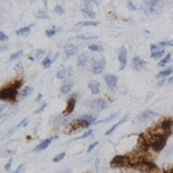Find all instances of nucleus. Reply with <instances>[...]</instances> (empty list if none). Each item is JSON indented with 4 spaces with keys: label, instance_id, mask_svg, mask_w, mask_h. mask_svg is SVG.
<instances>
[{
    "label": "nucleus",
    "instance_id": "c756f323",
    "mask_svg": "<svg viewBox=\"0 0 173 173\" xmlns=\"http://www.w3.org/2000/svg\"><path fill=\"white\" fill-rule=\"evenodd\" d=\"M117 115L118 114H114V115H111V116H109L108 118H106V119H103V120H100V121H95V125H98V123H101V122H108V121H110V120H113L114 118H116Z\"/></svg>",
    "mask_w": 173,
    "mask_h": 173
},
{
    "label": "nucleus",
    "instance_id": "f8f14e48",
    "mask_svg": "<svg viewBox=\"0 0 173 173\" xmlns=\"http://www.w3.org/2000/svg\"><path fill=\"white\" fill-rule=\"evenodd\" d=\"M146 65H147V63H146L145 61L142 60L140 56L133 57V67H134L136 70H141V69L144 68Z\"/></svg>",
    "mask_w": 173,
    "mask_h": 173
},
{
    "label": "nucleus",
    "instance_id": "f03ea898",
    "mask_svg": "<svg viewBox=\"0 0 173 173\" xmlns=\"http://www.w3.org/2000/svg\"><path fill=\"white\" fill-rule=\"evenodd\" d=\"M134 168H136V169H138L140 171H142V172H151L153 170H155V169H157V166L154 164V162H151V161L147 160V159H142L138 164H136L135 166H134Z\"/></svg>",
    "mask_w": 173,
    "mask_h": 173
},
{
    "label": "nucleus",
    "instance_id": "2eb2a0df",
    "mask_svg": "<svg viewBox=\"0 0 173 173\" xmlns=\"http://www.w3.org/2000/svg\"><path fill=\"white\" fill-rule=\"evenodd\" d=\"M93 104H94L93 107L98 110H103V109H105V108H107V103L104 101V100H102V98L95 100V101L93 102Z\"/></svg>",
    "mask_w": 173,
    "mask_h": 173
},
{
    "label": "nucleus",
    "instance_id": "bb28decb",
    "mask_svg": "<svg viewBox=\"0 0 173 173\" xmlns=\"http://www.w3.org/2000/svg\"><path fill=\"white\" fill-rule=\"evenodd\" d=\"M53 63V60H51L50 57H46L43 61H42V66L48 68V67L51 66V64Z\"/></svg>",
    "mask_w": 173,
    "mask_h": 173
},
{
    "label": "nucleus",
    "instance_id": "ea45409f",
    "mask_svg": "<svg viewBox=\"0 0 173 173\" xmlns=\"http://www.w3.org/2000/svg\"><path fill=\"white\" fill-rule=\"evenodd\" d=\"M47 106H48V104H46V103H44L43 105H42V106H40V107H39V108H38L37 110H35V114H40L41 111H42V110H43L44 108H46V107H47Z\"/></svg>",
    "mask_w": 173,
    "mask_h": 173
},
{
    "label": "nucleus",
    "instance_id": "dca6fc26",
    "mask_svg": "<svg viewBox=\"0 0 173 173\" xmlns=\"http://www.w3.org/2000/svg\"><path fill=\"white\" fill-rule=\"evenodd\" d=\"M127 120H128V116H125L122 118V119L120 120L119 122L118 123H116V125H114L113 127H111V128H110L109 130H108V131H107L106 133H105V134H106V135H109V134H111V133L114 132V131H115V129H117V128H118V127L120 126V125H122V123H125L127 121Z\"/></svg>",
    "mask_w": 173,
    "mask_h": 173
},
{
    "label": "nucleus",
    "instance_id": "09e8293b",
    "mask_svg": "<svg viewBox=\"0 0 173 173\" xmlns=\"http://www.w3.org/2000/svg\"><path fill=\"white\" fill-rule=\"evenodd\" d=\"M22 169H23V164H21V166H20V167L17 168V169H16L15 171H13L12 173H20V172H21V170H22Z\"/></svg>",
    "mask_w": 173,
    "mask_h": 173
},
{
    "label": "nucleus",
    "instance_id": "f3484780",
    "mask_svg": "<svg viewBox=\"0 0 173 173\" xmlns=\"http://www.w3.org/2000/svg\"><path fill=\"white\" fill-rule=\"evenodd\" d=\"M70 75H72V72H70V70H68V69H61L60 72L56 74V78L65 79V78H68Z\"/></svg>",
    "mask_w": 173,
    "mask_h": 173
},
{
    "label": "nucleus",
    "instance_id": "58836bf2",
    "mask_svg": "<svg viewBox=\"0 0 173 173\" xmlns=\"http://www.w3.org/2000/svg\"><path fill=\"white\" fill-rule=\"evenodd\" d=\"M44 52H46L44 50H38L36 55H35V59H39V57H41L44 54Z\"/></svg>",
    "mask_w": 173,
    "mask_h": 173
},
{
    "label": "nucleus",
    "instance_id": "7c9ffc66",
    "mask_svg": "<svg viewBox=\"0 0 173 173\" xmlns=\"http://www.w3.org/2000/svg\"><path fill=\"white\" fill-rule=\"evenodd\" d=\"M22 54H23V51H19V52H15V53H13L11 56H10V61H15L17 60L19 57L22 56Z\"/></svg>",
    "mask_w": 173,
    "mask_h": 173
},
{
    "label": "nucleus",
    "instance_id": "603ef678",
    "mask_svg": "<svg viewBox=\"0 0 173 173\" xmlns=\"http://www.w3.org/2000/svg\"><path fill=\"white\" fill-rule=\"evenodd\" d=\"M164 83V79H162V80H161L160 82H159V85H162Z\"/></svg>",
    "mask_w": 173,
    "mask_h": 173
},
{
    "label": "nucleus",
    "instance_id": "39448f33",
    "mask_svg": "<svg viewBox=\"0 0 173 173\" xmlns=\"http://www.w3.org/2000/svg\"><path fill=\"white\" fill-rule=\"evenodd\" d=\"M151 59H154V60H158V59H160L164 53V49H161L160 46L159 44H151Z\"/></svg>",
    "mask_w": 173,
    "mask_h": 173
},
{
    "label": "nucleus",
    "instance_id": "de8ad7c7",
    "mask_svg": "<svg viewBox=\"0 0 173 173\" xmlns=\"http://www.w3.org/2000/svg\"><path fill=\"white\" fill-rule=\"evenodd\" d=\"M11 164H12V159H10L9 162L7 164V166H6V170H7V171H8V170L10 169V168H11Z\"/></svg>",
    "mask_w": 173,
    "mask_h": 173
},
{
    "label": "nucleus",
    "instance_id": "c85d7f7f",
    "mask_svg": "<svg viewBox=\"0 0 173 173\" xmlns=\"http://www.w3.org/2000/svg\"><path fill=\"white\" fill-rule=\"evenodd\" d=\"M81 118L87 120V121H89L90 123H95V118L93 116H91V115H83Z\"/></svg>",
    "mask_w": 173,
    "mask_h": 173
},
{
    "label": "nucleus",
    "instance_id": "f704fd0d",
    "mask_svg": "<svg viewBox=\"0 0 173 173\" xmlns=\"http://www.w3.org/2000/svg\"><path fill=\"white\" fill-rule=\"evenodd\" d=\"M55 34H56V29L54 28V27L52 29H48V30H46V35H47L48 37H53Z\"/></svg>",
    "mask_w": 173,
    "mask_h": 173
},
{
    "label": "nucleus",
    "instance_id": "0eeeda50",
    "mask_svg": "<svg viewBox=\"0 0 173 173\" xmlns=\"http://www.w3.org/2000/svg\"><path fill=\"white\" fill-rule=\"evenodd\" d=\"M105 67V60L94 61L91 66V70L93 74H101Z\"/></svg>",
    "mask_w": 173,
    "mask_h": 173
},
{
    "label": "nucleus",
    "instance_id": "f257e3e1",
    "mask_svg": "<svg viewBox=\"0 0 173 173\" xmlns=\"http://www.w3.org/2000/svg\"><path fill=\"white\" fill-rule=\"evenodd\" d=\"M16 95H17V90H14L10 87H6L0 91V98L3 101H14Z\"/></svg>",
    "mask_w": 173,
    "mask_h": 173
},
{
    "label": "nucleus",
    "instance_id": "9b49d317",
    "mask_svg": "<svg viewBox=\"0 0 173 173\" xmlns=\"http://www.w3.org/2000/svg\"><path fill=\"white\" fill-rule=\"evenodd\" d=\"M105 82H106V85L109 87V89H114L117 85L118 78L114 75H106L105 76Z\"/></svg>",
    "mask_w": 173,
    "mask_h": 173
},
{
    "label": "nucleus",
    "instance_id": "8fccbe9b",
    "mask_svg": "<svg viewBox=\"0 0 173 173\" xmlns=\"http://www.w3.org/2000/svg\"><path fill=\"white\" fill-rule=\"evenodd\" d=\"M164 173H173V167L169 168V169H167V170H164Z\"/></svg>",
    "mask_w": 173,
    "mask_h": 173
},
{
    "label": "nucleus",
    "instance_id": "72a5a7b5",
    "mask_svg": "<svg viewBox=\"0 0 173 173\" xmlns=\"http://www.w3.org/2000/svg\"><path fill=\"white\" fill-rule=\"evenodd\" d=\"M159 46L160 47H173V42L172 41H160Z\"/></svg>",
    "mask_w": 173,
    "mask_h": 173
},
{
    "label": "nucleus",
    "instance_id": "7ed1b4c3",
    "mask_svg": "<svg viewBox=\"0 0 173 173\" xmlns=\"http://www.w3.org/2000/svg\"><path fill=\"white\" fill-rule=\"evenodd\" d=\"M130 159L128 156H123V155H117L113 158V160L110 161V167L118 168L123 167V166H129Z\"/></svg>",
    "mask_w": 173,
    "mask_h": 173
},
{
    "label": "nucleus",
    "instance_id": "473e14b6",
    "mask_svg": "<svg viewBox=\"0 0 173 173\" xmlns=\"http://www.w3.org/2000/svg\"><path fill=\"white\" fill-rule=\"evenodd\" d=\"M54 11H55L57 14H64V13H65V10H64L63 7L60 6V4L55 6V8H54Z\"/></svg>",
    "mask_w": 173,
    "mask_h": 173
},
{
    "label": "nucleus",
    "instance_id": "4468645a",
    "mask_svg": "<svg viewBox=\"0 0 173 173\" xmlns=\"http://www.w3.org/2000/svg\"><path fill=\"white\" fill-rule=\"evenodd\" d=\"M89 89H90V91L92 92V94H98L100 93V87H101V85H100V82L98 81H95V80H93V81H90L88 85Z\"/></svg>",
    "mask_w": 173,
    "mask_h": 173
},
{
    "label": "nucleus",
    "instance_id": "423d86ee",
    "mask_svg": "<svg viewBox=\"0 0 173 173\" xmlns=\"http://www.w3.org/2000/svg\"><path fill=\"white\" fill-rule=\"evenodd\" d=\"M118 61L120 63V70H123L127 66V49L122 47L118 53Z\"/></svg>",
    "mask_w": 173,
    "mask_h": 173
},
{
    "label": "nucleus",
    "instance_id": "aec40b11",
    "mask_svg": "<svg viewBox=\"0 0 173 173\" xmlns=\"http://www.w3.org/2000/svg\"><path fill=\"white\" fill-rule=\"evenodd\" d=\"M170 61H171V54L169 53V54H167V55L164 56V59H162V60H161L160 62L158 63V66H159V67H164L168 63H169V62H170Z\"/></svg>",
    "mask_w": 173,
    "mask_h": 173
},
{
    "label": "nucleus",
    "instance_id": "c03bdc74",
    "mask_svg": "<svg viewBox=\"0 0 173 173\" xmlns=\"http://www.w3.org/2000/svg\"><path fill=\"white\" fill-rule=\"evenodd\" d=\"M7 39H8V37H7L6 35H4V33L0 32V41H6Z\"/></svg>",
    "mask_w": 173,
    "mask_h": 173
},
{
    "label": "nucleus",
    "instance_id": "a18cd8bd",
    "mask_svg": "<svg viewBox=\"0 0 173 173\" xmlns=\"http://www.w3.org/2000/svg\"><path fill=\"white\" fill-rule=\"evenodd\" d=\"M27 122H28V120H27V119H24V120H22V122L20 123V125L17 127H19V128H21V127H25L26 125H27Z\"/></svg>",
    "mask_w": 173,
    "mask_h": 173
},
{
    "label": "nucleus",
    "instance_id": "6ab92c4d",
    "mask_svg": "<svg viewBox=\"0 0 173 173\" xmlns=\"http://www.w3.org/2000/svg\"><path fill=\"white\" fill-rule=\"evenodd\" d=\"M72 85V82H66V83H64V85L61 87V93H62V94H67V93L70 91Z\"/></svg>",
    "mask_w": 173,
    "mask_h": 173
},
{
    "label": "nucleus",
    "instance_id": "a878e982",
    "mask_svg": "<svg viewBox=\"0 0 173 173\" xmlns=\"http://www.w3.org/2000/svg\"><path fill=\"white\" fill-rule=\"evenodd\" d=\"M22 85H23V81H22V80H15V81L13 82V83L9 85L8 87H10V88L14 89V90H19L20 87H22Z\"/></svg>",
    "mask_w": 173,
    "mask_h": 173
},
{
    "label": "nucleus",
    "instance_id": "6e6552de",
    "mask_svg": "<svg viewBox=\"0 0 173 173\" xmlns=\"http://www.w3.org/2000/svg\"><path fill=\"white\" fill-rule=\"evenodd\" d=\"M173 126V119L172 118H167V119L162 120V122L160 125V129L164 131V133H168L171 134V128Z\"/></svg>",
    "mask_w": 173,
    "mask_h": 173
},
{
    "label": "nucleus",
    "instance_id": "4be33fe9",
    "mask_svg": "<svg viewBox=\"0 0 173 173\" xmlns=\"http://www.w3.org/2000/svg\"><path fill=\"white\" fill-rule=\"evenodd\" d=\"M30 27H32V25L26 26V27H23V28L19 29V30H16V35H19V36H25V35H27L30 32Z\"/></svg>",
    "mask_w": 173,
    "mask_h": 173
},
{
    "label": "nucleus",
    "instance_id": "9d476101",
    "mask_svg": "<svg viewBox=\"0 0 173 173\" xmlns=\"http://www.w3.org/2000/svg\"><path fill=\"white\" fill-rule=\"evenodd\" d=\"M64 52H65V55L67 57L68 56H72L74 54H76L78 52V47L75 46V44H72V43H68L65 46V49H64Z\"/></svg>",
    "mask_w": 173,
    "mask_h": 173
},
{
    "label": "nucleus",
    "instance_id": "5701e85b",
    "mask_svg": "<svg viewBox=\"0 0 173 173\" xmlns=\"http://www.w3.org/2000/svg\"><path fill=\"white\" fill-rule=\"evenodd\" d=\"M85 64H87V56L85 55H80V56L78 57V62H77V65H78L79 67H85Z\"/></svg>",
    "mask_w": 173,
    "mask_h": 173
},
{
    "label": "nucleus",
    "instance_id": "412c9836",
    "mask_svg": "<svg viewBox=\"0 0 173 173\" xmlns=\"http://www.w3.org/2000/svg\"><path fill=\"white\" fill-rule=\"evenodd\" d=\"M82 12L85 13V14H87L88 16H90V17H94L95 16V12L92 10L91 6L90 7H85V8L82 9Z\"/></svg>",
    "mask_w": 173,
    "mask_h": 173
},
{
    "label": "nucleus",
    "instance_id": "20e7f679",
    "mask_svg": "<svg viewBox=\"0 0 173 173\" xmlns=\"http://www.w3.org/2000/svg\"><path fill=\"white\" fill-rule=\"evenodd\" d=\"M156 116H157V113H155L153 110H145V111H143L141 115H138V116L136 117L134 121H136V122H138V121H140V122H141V121H147V120L154 119Z\"/></svg>",
    "mask_w": 173,
    "mask_h": 173
},
{
    "label": "nucleus",
    "instance_id": "393cba45",
    "mask_svg": "<svg viewBox=\"0 0 173 173\" xmlns=\"http://www.w3.org/2000/svg\"><path fill=\"white\" fill-rule=\"evenodd\" d=\"M89 50L93 51V52H102L103 51V47L98 46V44H89Z\"/></svg>",
    "mask_w": 173,
    "mask_h": 173
},
{
    "label": "nucleus",
    "instance_id": "e433bc0d",
    "mask_svg": "<svg viewBox=\"0 0 173 173\" xmlns=\"http://www.w3.org/2000/svg\"><path fill=\"white\" fill-rule=\"evenodd\" d=\"M145 4H146L148 8H155L156 4H158V1H156V0H154V1H146Z\"/></svg>",
    "mask_w": 173,
    "mask_h": 173
},
{
    "label": "nucleus",
    "instance_id": "b1692460",
    "mask_svg": "<svg viewBox=\"0 0 173 173\" xmlns=\"http://www.w3.org/2000/svg\"><path fill=\"white\" fill-rule=\"evenodd\" d=\"M100 25L98 22H91V21H85V22H79L77 26H98Z\"/></svg>",
    "mask_w": 173,
    "mask_h": 173
},
{
    "label": "nucleus",
    "instance_id": "1a4fd4ad",
    "mask_svg": "<svg viewBox=\"0 0 173 173\" xmlns=\"http://www.w3.org/2000/svg\"><path fill=\"white\" fill-rule=\"evenodd\" d=\"M75 105H76V98H70L67 101V105H66V108L64 110V116H68L69 114H72L75 109Z\"/></svg>",
    "mask_w": 173,
    "mask_h": 173
},
{
    "label": "nucleus",
    "instance_id": "a19ab883",
    "mask_svg": "<svg viewBox=\"0 0 173 173\" xmlns=\"http://www.w3.org/2000/svg\"><path fill=\"white\" fill-rule=\"evenodd\" d=\"M92 134V130H89L88 132H85V133H83L80 138H79V140H81V138H88V136H90Z\"/></svg>",
    "mask_w": 173,
    "mask_h": 173
},
{
    "label": "nucleus",
    "instance_id": "c9c22d12",
    "mask_svg": "<svg viewBox=\"0 0 173 173\" xmlns=\"http://www.w3.org/2000/svg\"><path fill=\"white\" fill-rule=\"evenodd\" d=\"M37 17L38 19H49V15L43 11H39L37 14Z\"/></svg>",
    "mask_w": 173,
    "mask_h": 173
},
{
    "label": "nucleus",
    "instance_id": "49530a36",
    "mask_svg": "<svg viewBox=\"0 0 173 173\" xmlns=\"http://www.w3.org/2000/svg\"><path fill=\"white\" fill-rule=\"evenodd\" d=\"M21 69H23V65H22V63H19L17 65H16L15 67H14V70H21Z\"/></svg>",
    "mask_w": 173,
    "mask_h": 173
},
{
    "label": "nucleus",
    "instance_id": "864d4df0",
    "mask_svg": "<svg viewBox=\"0 0 173 173\" xmlns=\"http://www.w3.org/2000/svg\"><path fill=\"white\" fill-rule=\"evenodd\" d=\"M173 82V77H171V79L169 80V83H172Z\"/></svg>",
    "mask_w": 173,
    "mask_h": 173
},
{
    "label": "nucleus",
    "instance_id": "4c0bfd02",
    "mask_svg": "<svg viewBox=\"0 0 173 173\" xmlns=\"http://www.w3.org/2000/svg\"><path fill=\"white\" fill-rule=\"evenodd\" d=\"M98 142H95V143H93V144H91L90 146H89V148L87 149V153H91L93 149H94L96 146H98Z\"/></svg>",
    "mask_w": 173,
    "mask_h": 173
},
{
    "label": "nucleus",
    "instance_id": "2f4dec72",
    "mask_svg": "<svg viewBox=\"0 0 173 173\" xmlns=\"http://www.w3.org/2000/svg\"><path fill=\"white\" fill-rule=\"evenodd\" d=\"M65 156H66V154H65V153H61V154L57 155L56 157L53 158V161H54V162H60L61 160H63L64 158H65Z\"/></svg>",
    "mask_w": 173,
    "mask_h": 173
},
{
    "label": "nucleus",
    "instance_id": "a211bd4d",
    "mask_svg": "<svg viewBox=\"0 0 173 173\" xmlns=\"http://www.w3.org/2000/svg\"><path fill=\"white\" fill-rule=\"evenodd\" d=\"M171 74H173V68L172 67H169V68L164 69L162 72H160L159 74L157 75V78H162L164 79V77H167V76H170Z\"/></svg>",
    "mask_w": 173,
    "mask_h": 173
},
{
    "label": "nucleus",
    "instance_id": "79ce46f5",
    "mask_svg": "<svg viewBox=\"0 0 173 173\" xmlns=\"http://www.w3.org/2000/svg\"><path fill=\"white\" fill-rule=\"evenodd\" d=\"M128 7H129V8H130L131 10H133V11H135V10L138 9L135 4H134L133 2H131V1H129V2H128Z\"/></svg>",
    "mask_w": 173,
    "mask_h": 173
},
{
    "label": "nucleus",
    "instance_id": "ddd939ff",
    "mask_svg": "<svg viewBox=\"0 0 173 173\" xmlns=\"http://www.w3.org/2000/svg\"><path fill=\"white\" fill-rule=\"evenodd\" d=\"M55 138H57V136H53V138H47V140H44L43 142H41L40 144L38 145L37 147L35 148V151H43V149H46V148L49 146V145L52 143V141H54Z\"/></svg>",
    "mask_w": 173,
    "mask_h": 173
},
{
    "label": "nucleus",
    "instance_id": "cd10ccee",
    "mask_svg": "<svg viewBox=\"0 0 173 173\" xmlns=\"http://www.w3.org/2000/svg\"><path fill=\"white\" fill-rule=\"evenodd\" d=\"M33 93V88H30V87H26L24 90H23V92H22V96H28L29 94H32Z\"/></svg>",
    "mask_w": 173,
    "mask_h": 173
},
{
    "label": "nucleus",
    "instance_id": "37998d69",
    "mask_svg": "<svg viewBox=\"0 0 173 173\" xmlns=\"http://www.w3.org/2000/svg\"><path fill=\"white\" fill-rule=\"evenodd\" d=\"M77 39H83V40H90V39H96V37H83V36H77Z\"/></svg>",
    "mask_w": 173,
    "mask_h": 173
},
{
    "label": "nucleus",
    "instance_id": "3c124183",
    "mask_svg": "<svg viewBox=\"0 0 173 173\" xmlns=\"http://www.w3.org/2000/svg\"><path fill=\"white\" fill-rule=\"evenodd\" d=\"M41 98H42V94H41V93H39V94H38V98H37V101H40Z\"/></svg>",
    "mask_w": 173,
    "mask_h": 173
}]
</instances>
